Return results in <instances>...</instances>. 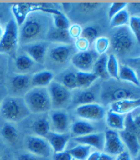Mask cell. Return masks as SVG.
Here are the masks:
<instances>
[{"mask_svg":"<svg viewBox=\"0 0 140 160\" xmlns=\"http://www.w3.org/2000/svg\"><path fill=\"white\" fill-rule=\"evenodd\" d=\"M2 99H3V98H1V95H0V103H1V101H2Z\"/></svg>","mask_w":140,"mask_h":160,"instance_id":"obj_52","label":"cell"},{"mask_svg":"<svg viewBox=\"0 0 140 160\" xmlns=\"http://www.w3.org/2000/svg\"><path fill=\"white\" fill-rule=\"evenodd\" d=\"M110 46V40L107 37H98L94 42V52L99 55L106 54Z\"/></svg>","mask_w":140,"mask_h":160,"instance_id":"obj_38","label":"cell"},{"mask_svg":"<svg viewBox=\"0 0 140 160\" xmlns=\"http://www.w3.org/2000/svg\"><path fill=\"white\" fill-rule=\"evenodd\" d=\"M97 98V90L92 86L84 89H76L73 94L71 93V102L77 107L85 104L96 103Z\"/></svg>","mask_w":140,"mask_h":160,"instance_id":"obj_14","label":"cell"},{"mask_svg":"<svg viewBox=\"0 0 140 160\" xmlns=\"http://www.w3.org/2000/svg\"><path fill=\"white\" fill-rule=\"evenodd\" d=\"M114 160H132V157L126 150H125L124 152H122L121 154L116 156Z\"/></svg>","mask_w":140,"mask_h":160,"instance_id":"obj_46","label":"cell"},{"mask_svg":"<svg viewBox=\"0 0 140 160\" xmlns=\"http://www.w3.org/2000/svg\"><path fill=\"white\" fill-rule=\"evenodd\" d=\"M100 6V4H92V3H83L80 4V8H83L86 11H92L94 9H96L98 7Z\"/></svg>","mask_w":140,"mask_h":160,"instance_id":"obj_45","label":"cell"},{"mask_svg":"<svg viewBox=\"0 0 140 160\" xmlns=\"http://www.w3.org/2000/svg\"><path fill=\"white\" fill-rule=\"evenodd\" d=\"M130 15L127 9H123L110 19V26L112 29L126 27L129 23Z\"/></svg>","mask_w":140,"mask_h":160,"instance_id":"obj_34","label":"cell"},{"mask_svg":"<svg viewBox=\"0 0 140 160\" xmlns=\"http://www.w3.org/2000/svg\"><path fill=\"white\" fill-rule=\"evenodd\" d=\"M47 39L50 42H54L56 44H68L71 45L72 39L70 38L67 30L53 29L47 33Z\"/></svg>","mask_w":140,"mask_h":160,"instance_id":"obj_28","label":"cell"},{"mask_svg":"<svg viewBox=\"0 0 140 160\" xmlns=\"http://www.w3.org/2000/svg\"><path fill=\"white\" fill-rule=\"evenodd\" d=\"M118 80L124 81L125 83H130L137 88H138L140 85L138 74H137L134 69H132L126 64H120Z\"/></svg>","mask_w":140,"mask_h":160,"instance_id":"obj_24","label":"cell"},{"mask_svg":"<svg viewBox=\"0 0 140 160\" xmlns=\"http://www.w3.org/2000/svg\"><path fill=\"white\" fill-rule=\"evenodd\" d=\"M74 47L68 44H55L49 51L50 59L56 64H64L70 57H72V53Z\"/></svg>","mask_w":140,"mask_h":160,"instance_id":"obj_16","label":"cell"},{"mask_svg":"<svg viewBox=\"0 0 140 160\" xmlns=\"http://www.w3.org/2000/svg\"><path fill=\"white\" fill-rule=\"evenodd\" d=\"M140 106L139 98L137 99H123L114 101L109 104L110 112H115L121 115H127L137 110Z\"/></svg>","mask_w":140,"mask_h":160,"instance_id":"obj_18","label":"cell"},{"mask_svg":"<svg viewBox=\"0 0 140 160\" xmlns=\"http://www.w3.org/2000/svg\"><path fill=\"white\" fill-rule=\"evenodd\" d=\"M127 7V4L124 2H114L111 3V5L110 6L109 10H108V18L111 19L114 15H116L118 12H120L121 10L125 9Z\"/></svg>","mask_w":140,"mask_h":160,"instance_id":"obj_41","label":"cell"},{"mask_svg":"<svg viewBox=\"0 0 140 160\" xmlns=\"http://www.w3.org/2000/svg\"><path fill=\"white\" fill-rule=\"evenodd\" d=\"M1 134L8 142L13 143L17 140L18 131L11 123L7 122L3 125V127L1 129Z\"/></svg>","mask_w":140,"mask_h":160,"instance_id":"obj_39","label":"cell"},{"mask_svg":"<svg viewBox=\"0 0 140 160\" xmlns=\"http://www.w3.org/2000/svg\"><path fill=\"white\" fill-rule=\"evenodd\" d=\"M110 43L116 54L124 55L135 46V38L126 27L118 28L114 30Z\"/></svg>","mask_w":140,"mask_h":160,"instance_id":"obj_6","label":"cell"},{"mask_svg":"<svg viewBox=\"0 0 140 160\" xmlns=\"http://www.w3.org/2000/svg\"><path fill=\"white\" fill-rule=\"evenodd\" d=\"M46 5H42V4H15L11 7L12 13L15 18V22L18 26H21L24 21L27 19L29 17V14L31 12H35L38 10L41 11H45L46 10Z\"/></svg>","mask_w":140,"mask_h":160,"instance_id":"obj_12","label":"cell"},{"mask_svg":"<svg viewBox=\"0 0 140 160\" xmlns=\"http://www.w3.org/2000/svg\"><path fill=\"white\" fill-rule=\"evenodd\" d=\"M3 77H4V72H3L2 65H1V64H0V81L3 79Z\"/></svg>","mask_w":140,"mask_h":160,"instance_id":"obj_50","label":"cell"},{"mask_svg":"<svg viewBox=\"0 0 140 160\" xmlns=\"http://www.w3.org/2000/svg\"><path fill=\"white\" fill-rule=\"evenodd\" d=\"M98 160H114V159H113V157L110 156V155L106 154V153H104V152H101L100 157H99Z\"/></svg>","mask_w":140,"mask_h":160,"instance_id":"obj_49","label":"cell"},{"mask_svg":"<svg viewBox=\"0 0 140 160\" xmlns=\"http://www.w3.org/2000/svg\"><path fill=\"white\" fill-rule=\"evenodd\" d=\"M99 54H97L94 50H87L84 52H77L71 57L72 64L81 72H92L94 63L98 59Z\"/></svg>","mask_w":140,"mask_h":160,"instance_id":"obj_10","label":"cell"},{"mask_svg":"<svg viewBox=\"0 0 140 160\" xmlns=\"http://www.w3.org/2000/svg\"><path fill=\"white\" fill-rule=\"evenodd\" d=\"M53 160H73L72 157L67 151H63L60 153H54Z\"/></svg>","mask_w":140,"mask_h":160,"instance_id":"obj_44","label":"cell"},{"mask_svg":"<svg viewBox=\"0 0 140 160\" xmlns=\"http://www.w3.org/2000/svg\"><path fill=\"white\" fill-rule=\"evenodd\" d=\"M125 150V145L120 138L118 132L108 130L104 132V153L111 157H116Z\"/></svg>","mask_w":140,"mask_h":160,"instance_id":"obj_11","label":"cell"},{"mask_svg":"<svg viewBox=\"0 0 140 160\" xmlns=\"http://www.w3.org/2000/svg\"><path fill=\"white\" fill-rule=\"evenodd\" d=\"M73 160H74V159H73Z\"/></svg>","mask_w":140,"mask_h":160,"instance_id":"obj_54","label":"cell"},{"mask_svg":"<svg viewBox=\"0 0 140 160\" xmlns=\"http://www.w3.org/2000/svg\"><path fill=\"white\" fill-rule=\"evenodd\" d=\"M45 12H49L53 15V20H54V29L57 30H68L70 26L69 19L64 13L56 9H49L47 8Z\"/></svg>","mask_w":140,"mask_h":160,"instance_id":"obj_32","label":"cell"},{"mask_svg":"<svg viewBox=\"0 0 140 160\" xmlns=\"http://www.w3.org/2000/svg\"><path fill=\"white\" fill-rule=\"evenodd\" d=\"M90 46H91V43L81 37L77 39L75 42V47L76 49H78V52H84V51L90 50Z\"/></svg>","mask_w":140,"mask_h":160,"instance_id":"obj_43","label":"cell"},{"mask_svg":"<svg viewBox=\"0 0 140 160\" xmlns=\"http://www.w3.org/2000/svg\"><path fill=\"white\" fill-rule=\"evenodd\" d=\"M48 46L45 42H37L23 45L25 54H27L34 63L43 64L45 60Z\"/></svg>","mask_w":140,"mask_h":160,"instance_id":"obj_15","label":"cell"},{"mask_svg":"<svg viewBox=\"0 0 140 160\" xmlns=\"http://www.w3.org/2000/svg\"><path fill=\"white\" fill-rule=\"evenodd\" d=\"M18 42V26L14 19H10L3 29L0 39V53L15 58Z\"/></svg>","mask_w":140,"mask_h":160,"instance_id":"obj_4","label":"cell"},{"mask_svg":"<svg viewBox=\"0 0 140 160\" xmlns=\"http://www.w3.org/2000/svg\"><path fill=\"white\" fill-rule=\"evenodd\" d=\"M119 135L124 145L127 147V152L131 155V157L138 156L140 150L139 136L125 130L119 132Z\"/></svg>","mask_w":140,"mask_h":160,"instance_id":"obj_21","label":"cell"},{"mask_svg":"<svg viewBox=\"0 0 140 160\" xmlns=\"http://www.w3.org/2000/svg\"><path fill=\"white\" fill-rule=\"evenodd\" d=\"M26 146L30 154L35 157H41V158H47L51 154V147L47 141L43 138L36 135L28 136L26 140Z\"/></svg>","mask_w":140,"mask_h":160,"instance_id":"obj_13","label":"cell"},{"mask_svg":"<svg viewBox=\"0 0 140 160\" xmlns=\"http://www.w3.org/2000/svg\"><path fill=\"white\" fill-rule=\"evenodd\" d=\"M44 139L49 144L54 153H60L65 151V146L70 139V133H57L54 132H49Z\"/></svg>","mask_w":140,"mask_h":160,"instance_id":"obj_19","label":"cell"},{"mask_svg":"<svg viewBox=\"0 0 140 160\" xmlns=\"http://www.w3.org/2000/svg\"><path fill=\"white\" fill-rule=\"evenodd\" d=\"M74 142L78 144H84L90 147H93L99 152L103 151L104 146V132H93L84 136H78L73 138Z\"/></svg>","mask_w":140,"mask_h":160,"instance_id":"obj_17","label":"cell"},{"mask_svg":"<svg viewBox=\"0 0 140 160\" xmlns=\"http://www.w3.org/2000/svg\"><path fill=\"white\" fill-rule=\"evenodd\" d=\"M100 154H101V152H99V151H94V152H91L90 155H89V157L87 158V159L86 160H98L99 158V157H100Z\"/></svg>","mask_w":140,"mask_h":160,"instance_id":"obj_48","label":"cell"},{"mask_svg":"<svg viewBox=\"0 0 140 160\" xmlns=\"http://www.w3.org/2000/svg\"><path fill=\"white\" fill-rule=\"evenodd\" d=\"M101 98L102 101L110 104L123 99H137L139 96L137 92L130 88L115 84H105L101 90Z\"/></svg>","mask_w":140,"mask_h":160,"instance_id":"obj_5","label":"cell"},{"mask_svg":"<svg viewBox=\"0 0 140 160\" xmlns=\"http://www.w3.org/2000/svg\"><path fill=\"white\" fill-rule=\"evenodd\" d=\"M99 34H100L99 28L97 26L90 25V26H87V27L82 29L80 37L85 39L86 41H88L91 44L92 42H95V40L99 37Z\"/></svg>","mask_w":140,"mask_h":160,"instance_id":"obj_37","label":"cell"},{"mask_svg":"<svg viewBox=\"0 0 140 160\" xmlns=\"http://www.w3.org/2000/svg\"><path fill=\"white\" fill-rule=\"evenodd\" d=\"M69 131L71 132V134L74 137H78L95 132V127L90 122L84 120H78L71 123Z\"/></svg>","mask_w":140,"mask_h":160,"instance_id":"obj_23","label":"cell"},{"mask_svg":"<svg viewBox=\"0 0 140 160\" xmlns=\"http://www.w3.org/2000/svg\"><path fill=\"white\" fill-rule=\"evenodd\" d=\"M44 32V23L39 17L31 15L27 18L18 29V42L23 44L37 42Z\"/></svg>","mask_w":140,"mask_h":160,"instance_id":"obj_3","label":"cell"},{"mask_svg":"<svg viewBox=\"0 0 140 160\" xmlns=\"http://www.w3.org/2000/svg\"><path fill=\"white\" fill-rule=\"evenodd\" d=\"M52 110H64L71 102V92L57 81L53 80L47 87Z\"/></svg>","mask_w":140,"mask_h":160,"instance_id":"obj_7","label":"cell"},{"mask_svg":"<svg viewBox=\"0 0 140 160\" xmlns=\"http://www.w3.org/2000/svg\"><path fill=\"white\" fill-rule=\"evenodd\" d=\"M76 114L80 120L87 122H97L101 121L105 116V109L102 105L99 103H91L76 107Z\"/></svg>","mask_w":140,"mask_h":160,"instance_id":"obj_8","label":"cell"},{"mask_svg":"<svg viewBox=\"0 0 140 160\" xmlns=\"http://www.w3.org/2000/svg\"><path fill=\"white\" fill-rule=\"evenodd\" d=\"M2 160H8V158H4Z\"/></svg>","mask_w":140,"mask_h":160,"instance_id":"obj_53","label":"cell"},{"mask_svg":"<svg viewBox=\"0 0 140 160\" xmlns=\"http://www.w3.org/2000/svg\"><path fill=\"white\" fill-rule=\"evenodd\" d=\"M76 78L78 89H84L91 87L94 83L99 79L93 72H76Z\"/></svg>","mask_w":140,"mask_h":160,"instance_id":"obj_31","label":"cell"},{"mask_svg":"<svg viewBox=\"0 0 140 160\" xmlns=\"http://www.w3.org/2000/svg\"><path fill=\"white\" fill-rule=\"evenodd\" d=\"M105 118H106V123L111 130L116 131L118 132L125 130V115H121L108 111L105 113Z\"/></svg>","mask_w":140,"mask_h":160,"instance_id":"obj_26","label":"cell"},{"mask_svg":"<svg viewBox=\"0 0 140 160\" xmlns=\"http://www.w3.org/2000/svg\"><path fill=\"white\" fill-rule=\"evenodd\" d=\"M2 34H3V27H2V25H1V23H0V39H1Z\"/></svg>","mask_w":140,"mask_h":160,"instance_id":"obj_51","label":"cell"},{"mask_svg":"<svg viewBox=\"0 0 140 160\" xmlns=\"http://www.w3.org/2000/svg\"><path fill=\"white\" fill-rule=\"evenodd\" d=\"M66 151L70 154L74 160H86L91 153V147L84 144H77Z\"/></svg>","mask_w":140,"mask_h":160,"instance_id":"obj_35","label":"cell"},{"mask_svg":"<svg viewBox=\"0 0 140 160\" xmlns=\"http://www.w3.org/2000/svg\"><path fill=\"white\" fill-rule=\"evenodd\" d=\"M92 72L98 77V78L109 81L111 78L107 72V54L99 55L98 59L94 63Z\"/></svg>","mask_w":140,"mask_h":160,"instance_id":"obj_27","label":"cell"},{"mask_svg":"<svg viewBox=\"0 0 140 160\" xmlns=\"http://www.w3.org/2000/svg\"><path fill=\"white\" fill-rule=\"evenodd\" d=\"M125 130L128 131L130 132H133L139 136L140 132V120L139 115L131 112L127 114L125 118Z\"/></svg>","mask_w":140,"mask_h":160,"instance_id":"obj_33","label":"cell"},{"mask_svg":"<svg viewBox=\"0 0 140 160\" xmlns=\"http://www.w3.org/2000/svg\"><path fill=\"white\" fill-rule=\"evenodd\" d=\"M34 64L35 63L25 53L19 54L17 57H15L14 65H15L16 72L18 74L28 75V73L32 70Z\"/></svg>","mask_w":140,"mask_h":160,"instance_id":"obj_25","label":"cell"},{"mask_svg":"<svg viewBox=\"0 0 140 160\" xmlns=\"http://www.w3.org/2000/svg\"><path fill=\"white\" fill-rule=\"evenodd\" d=\"M55 81H57L59 84H61L64 88H65L69 91L78 89L76 72H74L72 70H66V71L63 72L61 75L58 76L57 79Z\"/></svg>","mask_w":140,"mask_h":160,"instance_id":"obj_30","label":"cell"},{"mask_svg":"<svg viewBox=\"0 0 140 160\" xmlns=\"http://www.w3.org/2000/svg\"><path fill=\"white\" fill-rule=\"evenodd\" d=\"M18 160H38L37 159V157L31 155V154H21L18 158Z\"/></svg>","mask_w":140,"mask_h":160,"instance_id":"obj_47","label":"cell"},{"mask_svg":"<svg viewBox=\"0 0 140 160\" xmlns=\"http://www.w3.org/2000/svg\"><path fill=\"white\" fill-rule=\"evenodd\" d=\"M23 99L31 113L44 114L52 110L47 88H31L24 94Z\"/></svg>","mask_w":140,"mask_h":160,"instance_id":"obj_2","label":"cell"},{"mask_svg":"<svg viewBox=\"0 0 140 160\" xmlns=\"http://www.w3.org/2000/svg\"><path fill=\"white\" fill-rule=\"evenodd\" d=\"M49 122L51 132L57 133H67L70 130L69 116L64 110H51L49 112Z\"/></svg>","mask_w":140,"mask_h":160,"instance_id":"obj_9","label":"cell"},{"mask_svg":"<svg viewBox=\"0 0 140 160\" xmlns=\"http://www.w3.org/2000/svg\"><path fill=\"white\" fill-rule=\"evenodd\" d=\"M119 67H120V64L116 55L113 53L107 55V72L111 78L118 80Z\"/></svg>","mask_w":140,"mask_h":160,"instance_id":"obj_36","label":"cell"},{"mask_svg":"<svg viewBox=\"0 0 140 160\" xmlns=\"http://www.w3.org/2000/svg\"><path fill=\"white\" fill-rule=\"evenodd\" d=\"M9 87L14 94H25L31 88V77L16 74L10 78Z\"/></svg>","mask_w":140,"mask_h":160,"instance_id":"obj_20","label":"cell"},{"mask_svg":"<svg viewBox=\"0 0 140 160\" xmlns=\"http://www.w3.org/2000/svg\"><path fill=\"white\" fill-rule=\"evenodd\" d=\"M67 32H68V34L72 40H77L78 38H80L81 32H82V27L78 24H73V25L69 26Z\"/></svg>","mask_w":140,"mask_h":160,"instance_id":"obj_42","label":"cell"},{"mask_svg":"<svg viewBox=\"0 0 140 160\" xmlns=\"http://www.w3.org/2000/svg\"><path fill=\"white\" fill-rule=\"evenodd\" d=\"M129 31L134 36L136 42H139L140 41V18L138 16L130 17L129 19Z\"/></svg>","mask_w":140,"mask_h":160,"instance_id":"obj_40","label":"cell"},{"mask_svg":"<svg viewBox=\"0 0 140 160\" xmlns=\"http://www.w3.org/2000/svg\"><path fill=\"white\" fill-rule=\"evenodd\" d=\"M54 80V75L49 70H42L31 76V86L32 88H47Z\"/></svg>","mask_w":140,"mask_h":160,"instance_id":"obj_22","label":"cell"},{"mask_svg":"<svg viewBox=\"0 0 140 160\" xmlns=\"http://www.w3.org/2000/svg\"><path fill=\"white\" fill-rule=\"evenodd\" d=\"M31 129L33 132L36 134V136L44 138L47 133L51 132L48 116H41L38 119H36L31 125Z\"/></svg>","mask_w":140,"mask_h":160,"instance_id":"obj_29","label":"cell"},{"mask_svg":"<svg viewBox=\"0 0 140 160\" xmlns=\"http://www.w3.org/2000/svg\"><path fill=\"white\" fill-rule=\"evenodd\" d=\"M31 114L23 98L8 96L0 103V115L9 122H19Z\"/></svg>","mask_w":140,"mask_h":160,"instance_id":"obj_1","label":"cell"}]
</instances>
